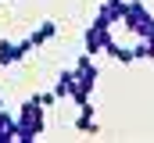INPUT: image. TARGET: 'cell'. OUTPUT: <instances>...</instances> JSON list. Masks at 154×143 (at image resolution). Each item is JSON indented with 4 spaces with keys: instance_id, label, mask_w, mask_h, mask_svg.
<instances>
[{
    "instance_id": "3957f363",
    "label": "cell",
    "mask_w": 154,
    "mask_h": 143,
    "mask_svg": "<svg viewBox=\"0 0 154 143\" xmlns=\"http://www.w3.org/2000/svg\"><path fill=\"white\" fill-rule=\"evenodd\" d=\"M111 29L108 25H100V22H93L90 29H86V36H82V47H86V54H104L108 50V43H111Z\"/></svg>"
},
{
    "instance_id": "7a4b0ae2",
    "label": "cell",
    "mask_w": 154,
    "mask_h": 143,
    "mask_svg": "<svg viewBox=\"0 0 154 143\" xmlns=\"http://www.w3.org/2000/svg\"><path fill=\"white\" fill-rule=\"evenodd\" d=\"M122 25L140 39H154V14L140 0H122Z\"/></svg>"
},
{
    "instance_id": "277c9868",
    "label": "cell",
    "mask_w": 154,
    "mask_h": 143,
    "mask_svg": "<svg viewBox=\"0 0 154 143\" xmlns=\"http://www.w3.org/2000/svg\"><path fill=\"white\" fill-rule=\"evenodd\" d=\"M29 54H32V43H29V39H22V43H14V39H0V65H4V68L25 61Z\"/></svg>"
},
{
    "instance_id": "8992f818",
    "label": "cell",
    "mask_w": 154,
    "mask_h": 143,
    "mask_svg": "<svg viewBox=\"0 0 154 143\" xmlns=\"http://www.w3.org/2000/svg\"><path fill=\"white\" fill-rule=\"evenodd\" d=\"M75 132H82V136H97V132H100V125H97V118H93V104H82V107H79Z\"/></svg>"
},
{
    "instance_id": "ba28073f",
    "label": "cell",
    "mask_w": 154,
    "mask_h": 143,
    "mask_svg": "<svg viewBox=\"0 0 154 143\" xmlns=\"http://www.w3.org/2000/svg\"><path fill=\"white\" fill-rule=\"evenodd\" d=\"M0 107H4V100H0Z\"/></svg>"
},
{
    "instance_id": "5b68a950",
    "label": "cell",
    "mask_w": 154,
    "mask_h": 143,
    "mask_svg": "<svg viewBox=\"0 0 154 143\" xmlns=\"http://www.w3.org/2000/svg\"><path fill=\"white\" fill-rule=\"evenodd\" d=\"M54 93H57V100H75V93H79V75H75V68H68V72L57 75Z\"/></svg>"
},
{
    "instance_id": "52a82bcc",
    "label": "cell",
    "mask_w": 154,
    "mask_h": 143,
    "mask_svg": "<svg viewBox=\"0 0 154 143\" xmlns=\"http://www.w3.org/2000/svg\"><path fill=\"white\" fill-rule=\"evenodd\" d=\"M54 36H57V25H54V22H39V29L29 32V43H32V50H39V47H43V43H50Z\"/></svg>"
},
{
    "instance_id": "6da1fadb",
    "label": "cell",
    "mask_w": 154,
    "mask_h": 143,
    "mask_svg": "<svg viewBox=\"0 0 154 143\" xmlns=\"http://www.w3.org/2000/svg\"><path fill=\"white\" fill-rule=\"evenodd\" d=\"M43 114H47V107L39 104L36 97H29L25 104L18 107V136L14 140H22V143H36L39 136H43V129H47V122H43Z\"/></svg>"
}]
</instances>
